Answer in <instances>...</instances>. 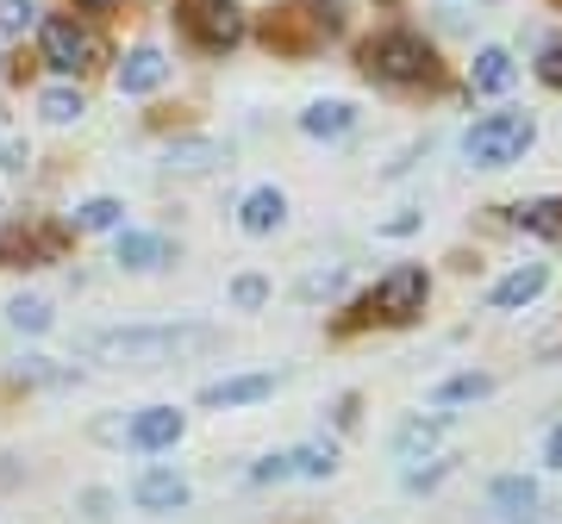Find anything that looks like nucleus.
Masks as SVG:
<instances>
[{"label": "nucleus", "mask_w": 562, "mask_h": 524, "mask_svg": "<svg viewBox=\"0 0 562 524\" xmlns=\"http://www.w3.org/2000/svg\"><path fill=\"white\" fill-rule=\"evenodd\" d=\"M362 76L382 81V88H438V50H431V38H419V32H406V25H394V32H375V38H362L357 50Z\"/></svg>", "instance_id": "2"}, {"label": "nucleus", "mask_w": 562, "mask_h": 524, "mask_svg": "<svg viewBox=\"0 0 562 524\" xmlns=\"http://www.w3.org/2000/svg\"><path fill=\"white\" fill-rule=\"evenodd\" d=\"M32 20H38V7H32V0H0V38H20Z\"/></svg>", "instance_id": "27"}, {"label": "nucleus", "mask_w": 562, "mask_h": 524, "mask_svg": "<svg viewBox=\"0 0 562 524\" xmlns=\"http://www.w3.org/2000/svg\"><path fill=\"white\" fill-rule=\"evenodd\" d=\"M362 300H369L375 324H413L425 312V300H431V275H425L419 262H401V269H387Z\"/></svg>", "instance_id": "6"}, {"label": "nucleus", "mask_w": 562, "mask_h": 524, "mask_svg": "<svg viewBox=\"0 0 562 524\" xmlns=\"http://www.w3.org/2000/svg\"><path fill=\"white\" fill-rule=\"evenodd\" d=\"M63 257H69V225H44V219L0 225V269H50Z\"/></svg>", "instance_id": "8"}, {"label": "nucleus", "mask_w": 562, "mask_h": 524, "mask_svg": "<svg viewBox=\"0 0 562 524\" xmlns=\"http://www.w3.org/2000/svg\"><path fill=\"white\" fill-rule=\"evenodd\" d=\"M413 225H419V219H413V213H401V219H387L382 231H387V238H406V231H413Z\"/></svg>", "instance_id": "34"}, {"label": "nucleus", "mask_w": 562, "mask_h": 524, "mask_svg": "<svg viewBox=\"0 0 562 524\" xmlns=\"http://www.w3.org/2000/svg\"><path fill=\"white\" fill-rule=\"evenodd\" d=\"M188 419H181L176 406H144L125 419V449H138V456H157V449H176Z\"/></svg>", "instance_id": "9"}, {"label": "nucleus", "mask_w": 562, "mask_h": 524, "mask_svg": "<svg viewBox=\"0 0 562 524\" xmlns=\"http://www.w3.org/2000/svg\"><path fill=\"white\" fill-rule=\"evenodd\" d=\"M276 394V375H225V381H206L201 387V406L213 412H232V406H257Z\"/></svg>", "instance_id": "15"}, {"label": "nucleus", "mask_w": 562, "mask_h": 524, "mask_svg": "<svg viewBox=\"0 0 562 524\" xmlns=\"http://www.w3.org/2000/svg\"><path fill=\"white\" fill-rule=\"evenodd\" d=\"M162 162L176 169V175H206V169H220L225 150L213 138H176L169 150H162Z\"/></svg>", "instance_id": "19"}, {"label": "nucleus", "mask_w": 562, "mask_h": 524, "mask_svg": "<svg viewBox=\"0 0 562 524\" xmlns=\"http://www.w3.org/2000/svg\"><path fill=\"white\" fill-rule=\"evenodd\" d=\"M487 394H494V375L469 368V375H450V381H438L431 406H469V400H487Z\"/></svg>", "instance_id": "24"}, {"label": "nucleus", "mask_w": 562, "mask_h": 524, "mask_svg": "<svg viewBox=\"0 0 562 524\" xmlns=\"http://www.w3.org/2000/svg\"><path fill=\"white\" fill-rule=\"evenodd\" d=\"M513 81H519V62H513V50H501V44L475 50V62H469V94H506Z\"/></svg>", "instance_id": "17"}, {"label": "nucleus", "mask_w": 562, "mask_h": 524, "mask_svg": "<svg viewBox=\"0 0 562 524\" xmlns=\"http://www.w3.org/2000/svg\"><path fill=\"white\" fill-rule=\"evenodd\" d=\"M232 300H238L244 312H257V306L269 300V282H262V275H238V282H232Z\"/></svg>", "instance_id": "29"}, {"label": "nucleus", "mask_w": 562, "mask_h": 524, "mask_svg": "<svg viewBox=\"0 0 562 524\" xmlns=\"http://www.w3.org/2000/svg\"><path fill=\"white\" fill-rule=\"evenodd\" d=\"M38 113H44V125H76L88 113V94H81L76 81H57V88L38 94Z\"/></svg>", "instance_id": "22"}, {"label": "nucleus", "mask_w": 562, "mask_h": 524, "mask_svg": "<svg viewBox=\"0 0 562 524\" xmlns=\"http://www.w3.org/2000/svg\"><path fill=\"white\" fill-rule=\"evenodd\" d=\"M162 81H169V57H162L157 44H138V50H125V62H120V94H157Z\"/></svg>", "instance_id": "13"}, {"label": "nucleus", "mask_w": 562, "mask_h": 524, "mask_svg": "<svg viewBox=\"0 0 562 524\" xmlns=\"http://www.w3.org/2000/svg\"><path fill=\"white\" fill-rule=\"evenodd\" d=\"M438 444H443V419H406L401 431H394V456H401V463H425Z\"/></svg>", "instance_id": "21"}, {"label": "nucleus", "mask_w": 562, "mask_h": 524, "mask_svg": "<svg viewBox=\"0 0 562 524\" xmlns=\"http://www.w3.org/2000/svg\"><path fill=\"white\" fill-rule=\"evenodd\" d=\"M543 287H550V269H543V262H519L513 275H501V282H494V294H487V300H494V312H519V306L538 300Z\"/></svg>", "instance_id": "16"}, {"label": "nucleus", "mask_w": 562, "mask_h": 524, "mask_svg": "<svg viewBox=\"0 0 562 524\" xmlns=\"http://www.w3.org/2000/svg\"><path fill=\"white\" fill-rule=\"evenodd\" d=\"M25 162H32L25 144H0V169H25Z\"/></svg>", "instance_id": "32"}, {"label": "nucleus", "mask_w": 562, "mask_h": 524, "mask_svg": "<svg viewBox=\"0 0 562 524\" xmlns=\"http://www.w3.org/2000/svg\"><path fill=\"white\" fill-rule=\"evenodd\" d=\"M120 225H125V206L113 194H94V201H81L69 213V231H120Z\"/></svg>", "instance_id": "23"}, {"label": "nucleus", "mask_w": 562, "mask_h": 524, "mask_svg": "<svg viewBox=\"0 0 562 524\" xmlns=\"http://www.w3.org/2000/svg\"><path fill=\"white\" fill-rule=\"evenodd\" d=\"M487 500H494V512H506V524H538L543 487L531 475H501V481L487 487Z\"/></svg>", "instance_id": "11"}, {"label": "nucleus", "mask_w": 562, "mask_h": 524, "mask_svg": "<svg viewBox=\"0 0 562 524\" xmlns=\"http://www.w3.org/2000/svg\"><path fill=\"white\" fill-rule=\"evenodd\" d=\"M213 343H220L213 324H120V331H94L88 356L113 368H169L181 356L213 350Z\"/></svg>", "instance_id": "1"}, {"label": "nucleus", "mask_w": 562, "mask_h": 524, "mask_svg": "<svg viewBox=\"0 0 562 524\" xmlns=\"http://www.w3.org/2000/svg\"><path fill=\"white\" fill-rule=\"evenodd\" d=\"M531 144H538L531 113H487L462 132V157H469V169H513V162H525Z\"/></svg>", "instance_id": "4"}, {"label": "nucleus", "mask_w": 562, "mask_h": 524, "mask_svg": "<svg viewBox=\"0 0 562 524\" xmlns=\"http://www.w3.org/2000/svg\"><path fill=\"white\" fill-rule=\"evenodd\" d=\"M344 32V13L338 0H288V7H269L257 20V38L276 50V57H313V50H325V44Z\"/></svg>", "instance_id": "3"}, {"label": "nucleus", "mask_w": 562, "mask_h": 524, "mask_svg": "<svg viewBox=\"0 0 562 524\" xmlns=\"http://www.w3.org/2000/svg\"><path fill=\"white\" fill-rule=\"evenodd\" d=\"M132 505L138 512H181L188 505V481H181L176 468H144L138 481H132Z\"/></svg>", "instance_id": "12"}, {"label": "nucleus", "mask_w": 562, "mask_h": 524, "mask_svg": "<svg viewBox=\"0 0 562 524\" xmlns=\"http://www.w3.org/2000/svg\"><path fill=\"white\" fill-rule=\"evenodd\" d=\"M7 324L25 331V338H44V331H50V300H38V294H13V300H7Z\"/></svg>", "instance_id": "25"}, {"label": "nucleus", "mask_w": 562, "mask_h": 524, "mask_svg": "<svg viewBox=\"0 0 562 524\" xmlns=\"http://www.w3.org/2000/svg\"><path fill=\"white\" fill-rule=\"evenodd\" d=\"M538 81L543 88H562V38H550L538 50Z\"/></svg>", "instance_id": "30"}, {"label": "nucleus", "mask_w": 562, "mask_h": 524, "mask_svg": "<svg viewBox=\"0 0 562 524\" xmlns=\"http://www.w3.org/2000/svg\"><path fill=\"white\" fill-rule=\"evenodd\" d=\"M181 38L201 57H225L250 38V20H244L238 0H181Z\"/></svg>", "instance_id": "5"}, {"label": "nucleus", "mask_w": 562, "mask_h": 524, "mask_svg": "<svg viewBox=\"0 0 562 524\" xmlns=\"http://www.w3.org/2000/svg\"><path fill=\"white\" fill-rule=\"evenodd\" d=\"M281 225H288V194L281 187H250L238 201V231L244 238H276Z\"/></svg>", "instance_id": "10"}, {"label": "nucleus", "mask_w": 562, "mask_h": 524, "mask_svg": "<svg viewBox=\"0 0 562 524\" xmlns=\"http://www.w3.org/2000/svg\"><path fill=\"white\" fill-rule=\"evenodd\" d=\"M113 262H120V269H132V275H150V269H162V262H176V250H169V238H162V231H120Z\"/></svg>", "instance_id": "14"}, {"label": "nucleus", "mask_w": 562, "mask_h": 524, "mask_svg": "<svg viewBox=\"0 0 562 524\" xmlns=\"http://www.w3.org/2000/svg\"><path fill=\"white\" fill-rule=\"evenodd\" d=\"M0 125H7V113H0Z\"/></svg>", "instance_id": "36"}, {"label": "nucleus", "mask_w": 562, "mask_h": 524, "mask_svg": "<svg viewBox=\"0 0 562 524\" xmlns=\"http://www.w3.org/2000/svg\"><path fill=\"white\" fill-rule=\"evenodd\" d=\"M331 294H344V269H319L301 282V300H331Z\"/></svg>", "instance_id": "28"}, {"label": "nucleus", "mask_w": 562, "mask_h": 524, "mask_svg": "<svg viewBox=\"0 0 562 524\" xmlns=\"http://www.w3.org/2000/svg\"><path fill=\"white\" fill-rule=\"evenodd\" d=\"M550 7H562V0H550Z\"/></svg>", "instance_id": "37"}, {"label": "nucleus", "mask_w": 562, "mask_h": 524, "mask_svg": "<svg viewBox=\"0 0 562 524\" xmlns=\"http://www.w3.org/2000/svg\"><path fill=\"white\" fill-rule=\"evenodd\" d=\"M288 463L306 481H331L338 475V444H301V449H288Z\"/></svg>", "instance_id": "26"}, {"label": "nucleus", "mask_w": 562, "mask_h": 524, "mask_svg": "<svg viewBox=\"0 0 562 524\" xmlns=\"http://www.w3.org/2000/svg\"><path fill=\"white\" fill-rule=\"evenodd\" d=\"M301 132H306V138H325V144L350 138V132H357V106H350V101H313L301 113Z\"/></svg>", "instance_id": "18"}, {"label": "nucleus", "mask_w": 562, "mask_h": 524, "mask_svg": "<svg viewBox=\"0 0 562 524\" xmlns=\"http://www.w3.org/2000/svg\"><path fill=\"white\" fill-rule=\"evenodd\" d=\"M250 481H257V487H269V481H294V463H288V456H262V463L250 468Z\"/></svg>", "instance_id": "31"}, {"label": "nucleus", "mask_w": 562, "mask_h": 524, "mask_svg": "<svg viewBox=\"0 0 562 524\" xmlns=\"http://www.w3.org/2000/svg\"><path fill=\"white\" fill-rule=\"evenodd\" d=\"M38 57L57 69V76H88L94 62H101V44H94V32L76 20V13H50V20L38 25Z\"/></svg>", "instance_id": "7"}, {"label": "nucleus", "mask_w": 562, "mask_h": 524, "mask_svg": "<svg viewBox=\"0 0 562 524\" xmlns=\"http://www.w3.org/2000/svg\"><path fill=\"white\" fill-rule=\"evenodd\" d=\"M543 468H562V424L543 437Z\"/></svg>", "instance_id": "33"}, {"label": "nucleus", "mask_w": 562, "mask_h": 524, "mask_svg": "<svg viewBox=\"0 0 562 524\" xmlns=\"http://www.w3.org/2000/svg\"><path fill=\"white\" fill-rule=\"evenodd\" d=\"M513 225L531 231V238H543V243H562V201H557V194H543V201L513 206Z\"/></svg>", "instance_id": "20"}, {"label": "nucleus", "mask_w": 562, "mask_h": 524, "mask_svg": "<svg viewBox=\"0 0 562 524\" xmlns=\"http://www.w3.org/2000/svg\"><path fill=\"white\" fill-rule=\"evenodd\" d=\"M76 13H113V0H76Z\"/></svg>", "instance_id": "35"}]
</instances>
